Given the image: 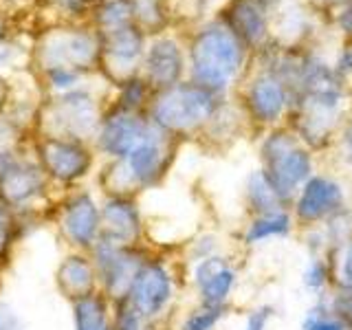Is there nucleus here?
<instances>
[{
	"instance_id": "obj_8",
	"label": "nucleus",
	"mask_w": 352,
	"mask_h": 330,
	"mask_svg": "<svg viewBox=\"0 0 352 330\" xmlns=\"http://www.w3.org/2000/svg\"><path fill=\"white\" fill-rule=\"evenodd\" d=\"M152 247H124L110 240H99L91 251L95 273L102 291L110 302L117 304L126 300L137 271L150 256Z\"/></svg>"
},
{
	"instance_id": "obj_17",
	"label": "nucleus",
	"mask_w": 352,
	"mask_h": 330,
	"mask_svg": "<svg viewBox=\"0 0 352 330\" xmlns=\"http://www.w3.org/2000/svg\"><path fill=\"white\" fill-rule=\"evenodd\" d=\"M289 104L286 84L275 75H262L249 86L247 106L251 117L260 124H275Z\"/></svg>"
},
{
	"instance_id": "obj_12",
	"label": "nucleus",
	"mask_w": 352,
	"mask_h": 330,
	"mask_svg": "<svg viewBox=\"0 0 352 330\" xmlns=\"http://www.w3.org/2000/svg\"><path fill=\"white\" fill-rule=\"evenodd\" d=\"M240 280V271L234 258L216 253L212 258L190 264V284L196 302L209 306H231V297Z\"/></svg>"
},
{
	"instance_id": "obj_42",
	"label": "nucleus",
	"mask_w": 352,
	"mask_h": 330,
	"mask_svg": "<svg viewBox=\"0 0 352 330\" xmlns=\"http://www.w3.org/2000/svg\"><path fill=\"white\" fill-rule=\"evenodd\" d=\"M73 3H97V0H73Z\"/></svg>"
},
{
	"instance_id": "obj_37",
	"label": "nucleus",
	"mask_w": 352,
	"mask_h": 330,
	"mask_svg": "<svg viewBox=\"0 0 352 330\" xmlns=\"http://www.w3.org/2000/svg\"><path fill=\"white\" fill-rule=\"evenodd\" d=\"M339 22H341V29H344L348 36H352V3L344 11H341Z\"/></svg>"
},
{
	"instance_id": "obj_5",
	"label": "nucleus",
	"mask_w": 352,
	"mask_h": 330,
	"mask_svg": "<svg viewBox=\"0 0 352 330\" xmlns=\"http://www.w3.org/2000/svg\"><path fill=\"white\" fill-rule=\"evenodd\" d=\"M218 115V93L198 84H176L154 99L150 121L168 135H190Z\"/></svg>"
},
{
	"instance_id": "obj_16",
	"label": "nucleus",
	"mask_w": 352,
	"mask_h": 330,
	"mask_svg": "<svg viewBox=\"0 0 352 330\" xmlns=\"http://www.w3.org/2000/svg\"><path fill=\"white\" fill-rule=\"evenodd\" d=\"M42 60L49 69L77 71L95 60V42L84 33H58L44 44Z\"/></svg>"
},
{
	"instance_id": "obj_32",
	"label": "nucleus",
	"mask_w": 352,
	"mask_h": 330,
	"mask_svg": "<svg viewBox=\"0 0 352 330\" xmlns=\"http://www.w3.org/2000/svg\"><path fill=\"white\" fill-rule=\"evenodd\" d=\"M130 18V5L126 0H115V3H110L104 14H102V25L113 31V29H119V27H126V22Z\"/></svg>"
},
{
	"instance_id": "obj_27",
	"label": "nucleus",
	"mask_w": 352,
	"mask_h": 330,
	"mask_svg": "<svg viewBox=\"0 0 352 330\" xmlns=\"http://www.w3.org/2000/svg\"><path fill=\"white\" fill-rule=\"evenodd\" d=\"M302 330H350L341 319L330 311L322 297L308 308L302 319Z\"/></svg>"
},
{
	"instance_id": "obj_36",
	"label": "nucleus",
	"mask_w": 352,
	"mask_h": 330,
	"mask_svg": "<svg viewBox=\"0 0 352 330\" xmlns=\"http://www.w3.org/2000/svg\"><path fill=\"white\" fill-rule=\"evenodd\" d=\"M16 139H18L16 126L7 119H0V154L16 152Z\"/></svg>"
},
{
	"instance_id": "obj_20",
	"label": "nucleus",
	"mask_w": 352,
	"mask_h": 330,
	"mask_svg": "<svg viewBox=\"0 0 352 330\" xmlns=\"http://www.w3.org/2000/svg\"><path fill=\"white\" fill-rule=\"evenodd\" d=\"M148 80L157 88H172L183 73V58L172 40H159L148 53Z\"/></svg>"
},
{
	"instance_id": "obj_21",
	"label": "nucleus",
	"mask_w": 352,
	"mask_h": 330,
	"mask_svg": "<svg viewBox=\"0 0 352 330\" xmlns=\"http://www.w3.org/2000/svg\"><path fill=\"white\" fill-rule=\"evenodd\" d=\"M229 25L236 38L256 44L267 33V5L264 0H234L229 7Z\"/></svg>"
},
{
	"instance_id": "obj_14",
	"label": "nucleus",
	"mask_w": 352,
	"mask_h": 330,
	"mask_svg": "<svg viewBox=\"0 0 352 330\" xmlns=\"http://www.w3.org/2000/svg\"><path fill=\"white\" fill-rule=\"evenodd\" d=\"M152 121L148 117L139 115V110L117 108L106 119H102L97 130V150L108 157L110 161L124 159L135 150L139 143L148 137L152 130Z\"/></svg>"
},
{
	"instance_id": "obj_3",
	"label": "nucleus",
	"mask_w": 352,
	"mask_h": 330,
	"mask_svg": "<svg viewBox=\"0 0 352 330\" xmlns=\"http://www.w3.org/2000/svg\"><path fill=\"white\" fill-rule=\"evenodd\" d=\"M181 289V273L168 253L152 249L146 262L137 271L126 302L150 324L170 326L176 297Z\"/></svg>"
},
{
	"instance_id": "obj_13",
	"label": "nucleus",
	"mask_w": 352,
	"mask_h": 330,
	"mask_svg": "<svg viewBox=\"0 0 352 330\" xmlns=\"http://www.w3.org/2000/svg\"><path fill=\"white\" fill-rule=\"evenodd\" d=\"M102 238L124 247H146L148 227L139 198L104 196L102 201Z\"/></svg>"
},
{
	"instance_id": "obj_18",
	"label": "nucleus",
	"mask_w": 352,
	"mask_h": 330,
	"mask_svg": "<svg viewBox=\"0 0 352 330\" xmlns=\"http://www.w3.org/2000/svg\"><path fill=\"white\" fill-rule=\"evenodd\" d=\"M297 231L291 209H280L273 214L251 216L247 227L242 229V245L247 249L267 245L271 240H284Z\"/></svg>"
},
{
	"instance_id": "obj_26",
	"label": "nucleus",
	"mask_w": 352,
	"mask_h": 330,
	"mask_svg": "<svg viewBox=\"0 0 352 330\" xmlns=\"http://www.w3.org/2000/svg\"><path fill=\"white\" fill-rule=\"evenodd\" d=\"M231 306H209L196 302L179 317L174 330H216L225 322Z\"/></svg>"
},
{
	"instance_id": "obj_25",
	"label": "nucleus",
	"mask_w": 352,
	"mask_h": 330,
	"mask_svg": "<svg viewBox=\"0 0 352 330\" xmlns=\"http://www.w3.org/2000/svg\"><path fill=\"white\" fill-rule=\"evenodd\" d=\"M25 225L22 220L11 212L7 205L0 203V269L7 271L14 262L16 247L25 238Z\"/></svg>"
},
{
	"instance_id": "obj_4",
	"label": "nucleus",
	"mask_w": 352,
	"mask_h": 330,
	"mask_svg": "<svg viewBox=\"0 0 352 330\" xmlns=\"http://www.w3.org/2000/svg\"><path fill=\"white\" fill-rule=\"evenodd\" d=\"M262 172L273 190L291 207L302 185L315 174V161L311 148L291 130H273L260 148Z\"/></svg>"
},
{
	"instance_id": "obj_28",
	"label": "nucleus",
	"mask_w": 352,
	"mask_h": 330,
	"mask_svg": "<svg viewBox=\"0 0 352 330\" xmlns=\"http://www.w3.org/2000/svg\"><path fill=\"white\" fill-rule=\"evenodd\" d=\"M170 326H157L146 322L126 300L113 304V330H168Z\"/></svg>"
},
{
	"instance_id": "obj_41",
	"label": "nucleus",
	"mask_w": 352,
	"mask_h": 330,
	"mask_svg": "<svg viewBox=\"0 0 352 330\" xmlns=\"http://www.w3.org/2000/svg\"><path fill=\"white\" fill-rule=\"evenodd\" d=\"M3 275H5V271L0 269V291H3Z\"/></svg>"
},
{
	"instance_id": "obj_10",
	"label": "nucleus",
	"mask_w": 352,
	"mask_h": 330,
	"mask_svg": "<svg viewBox=\"0 0 352 330\" xmlns=\"http://www.w3.org/2000/svg\"><path fill=\"white\" fill-rule=\"evenodd\" d=\"M99 124H102V115L93 95L77 88L60 93L44 113V135L49 137L86 143L91 137H97Z\"/></svg>"
},
{
	"instance_id": "obj_38",
	"label": "nucleus",
	"mask_w": 352,
	"mask_h": 330,
	"mask_svg": "<svg viewBox=\"0 0 352 330\" xmlns=\"http://www.w3.org/2000/svg\"><path fill=\"white\" fill-rule=\"evenodd\" d=\"M344 159L352 165V124L346 128V132H344Z\"/></svg>"
},
{
	"instance_id": "obj_31",
	"label": "nucleus",
	"mask_w": 352,
	"mask_h": 330,
	"mask_svg": "<svg viewBox=\"0 0 352 330\" xmlns=\"http://www.w3.org/2000/svg\"><path fill=\"white\" fill-rule=\"evenodd\" d=\"M335 284L352 293V238L335 256Z\"/></svg>"
},
{
	"instance_id": "obj_35",
	"label": "nucleus",
	"mask_w": 352,
	"mask_h": 330,
	"mask_svg": "<svg viewBox=\"0 0 352 330\" xmlns=\"http://www.w3.org/2000/svg\"><path fill=\"white\" fill-rule=\"evenodd\" d=\"M135 9L139 18L146 22V25H157V22L163 20V14H161V7H159V0H137L135 3Z\"/></svg>"
},
{
	"instance_id": "obj_24",
	"label": "nucleus",
	"mask_w": 352,
	"mask_h": 330,
	"mask_svg": "<svg viewBox=\"0 0 352 330\" xmlns=\"http://www.w3.org/2000/svg\"><path fill=\"white\" fill-rule=\"evenodd\" d=\"M302 284L306 291L324 297L335 286V256H308L302 271Z\"/></svg>"
},
{
	"instance_id": "obj_7",
	"label": "nucleus",
	"mask_w": 352,
	"mask_h": 330,
	"mask_svg": "<svg viewBox=\"0 0 352 330\" xmlns=\"http://www.w3.org/2000/svg\"><path fill=\"white\" fill-rule=\"evenodd\" d=\"M242 62V49L234 31L209 27L192 47V71L198 86L220 93L234 80Z\"/></svg>"
},
{
	"instance_id": "obj_23",
	"label": "nucleus",
	"mask_w": 352,
	"mask_h": 330,
	"mask_svg": "<svg viewBox=\"0 0 352 330\" xmlns=\"http://www.w3.org/2000/svg\"><path fill=\"white\" fill-rule=\"evenodd\" d=\"M245 207H247L249 218L262 216V214H273V212H280V209H291L280 198V194L273 190V185L269 183V179L264 176L262 170H253L247 176Z\"/></svg>"
},
{
	"instance_id": "obj_15",
	"label": "nucleus",
	"mask_w": 352,
	"mask_h": 330,
	"mask_svg": "<svg viewBox=\"0 0 352 330\" xmlns=\"http://www.w3.org/2000/svg\"><path fill=\"white\" fill-rule=\"evenodd\" d=\"M53 284L58 295L69 304L99 293V280L91 253L66 251V256L53 271Z\"/></svg>"
},
{
	"instance_id": "obj_19",
	"label": "nucleus",
	"mask_w": 352,
	"mask_h": 330,
	"mask_svg": "<svg viewBox=\"0 0 352 330\" xmlns=\"http://www.w3.org/2000/svg\"><path fill=\"white\" fill-rule=\"evenodd\" d=\"M141 55V36L132 27H119L110 31V40L106 47L108 69L117 80H126L132 73Z\"/></svg>"
},
{
	"instance_id": "obj_11",
	"label": "nucleus",
	"mask_w": 352,
	"mask_h": 330,
	"mask_svg": "<svg viewBox=\"0 0 352 330\" xmlns=\"http://www.w3.org/2000/svg\"><path fill=\"white\" fill-rule=\"evenodd\" d=\"M36 159L42 165L51 185H62L69 187V190L88 179L95 165L93 152L88 150L84 141L49 135H42V139L38 141Z\"/></svg>"
},
{
	"instance_id": "obj_6",
	"label": "nucleus",
	"mask_w": 352,
	"mask_h": 330,
	"mask_svg": "<svg viewBox=\"0 0 352 330\" xmlns=\"http://www.w3.org/2000/svg\"><path fill=\"white\" fill-rule=\"evenodd\" d=\"M49 220L69 251L91 253L102 240V203L84 187H73L55 198Z\"/></svg>"
},
{
	"instance_id": "obj_39",
	"label": "nucleus",
	"mask_w": 352,
	"mask_h": 330,
	"mask_svg": "<svg viewBox=\"0 0 352 330\" xmlns=\"http://www.w3.org/2000/svg\"><path fill=\"white\" fill-rule=\"evenodd\" d=\"M339 66H341V71H352V53L350 51L344 55V58H341Z\"/></svg>"
},
{
	"instance_id": "obj_30",
	"label": "nucleus",
	"mask_w": 352,
	"mask_h": 330,
	"mask_svg": "<svg viewBox=\"0 0 352 330\" xmlns=\"http://www.w3.org/2000/svg\"><path fill=\"white\" fill-rule=\"evenodd\" d=\"M322 300L326 302V306L333 311L341 322H344L350 330H352V293L341 289V286H333Z\"/></svg>"
},
{
	"instance_id": "obj_9",
	"label": "nucleus",
	"mask_w": 352,
	"mask_h": 330,
	"mask_svg": "<svg viewBox=\"0 0 352 330\" xmlns=\"http://www.w3.org/2000/svg\"><path fill=\"white\" fill-rule=\"evenodd\" d=\"M348 209V192L341 181L330 174H313L291 203L295 227L313 229L322 227L330 218Z\"/></svg>"
},
{
	"instance_id": "obj_29",
	"label": "nucleus",
	"mask_w": 352,
	"mask_h": 330,
	"mask_svg": "<svg viewBox=\"0 0 352 330\" xmlns=\"http://www.w3.org/2000/svg\"><path fill=\"white\" fill-rule=\"evenodd\" d=\"M216 253H223V242L212 231H203V234L194 236L185 247V262L194 264L205 258H212Z\"/></svg>"
},
{
	"instance_id": "obj_33",
	"label": "nucleus",
	"mask_w": 352,
	"mask_h": 330,
	"mask_svg": "<svg viewBox=\"0 0 352 330\" xmlns=\"http://www.w3.org/2000/svg\"><path fill=\"white\" fill-rule=\"evenodd\" d=\"M275 317V308L271 304L256 306L245 319V328L242 330H269V324Z\"/></svg>"
},
{
	"instance_id": "obj_2",
	"label": "nucleus",
	"mask_w": 352,
	"mask_h": 330,
	"mask_svg": "<svg viewBox=\"0 0 352 330\" xmlns=\"http://www.w3.org/2000/svg\"><path fill=\"white\" fill-rule=\"evenodd\" d=\"M0 203L22 220L25 231L51 218L55 198H51V181L38 159L18 154V150L0 154Z\"/></svg>"
},
{
	"instance_id": "obj_1",
	"label": "nucleus",
	"mask_w": 352,
	"mask_h": 330,
	"mask_svg": "<svg viewBox=\"0 0 352 330\" xmlns=\"http://www.w3.org/2000/svg\"><path fill=\"white\" fill-rule=\"evenodd\" d=\"M172 163L170 135L152 126L148 137L132 150L128 157L115 159L99 174V187L104 196H130L159 187Z\"/></svg>"
},
{
	"instance_id": "obj_34",
	"label": "nucleus",
	"mask_w": 352,
	"mask_h": 330,
	"mask_svg": "<svg viewBox=\"0 0 352 330\" xmlns=\"http://www.w3.org/2000/svg\"><path fill=\"white\" fill-rule=\"evenodd\" d=\"M0 330H29L18 308L5 300H0Z\"/></svg>"
},
{
	"instance_id": "obj_40",
	"label": "nucleus",
	"mask_w": 352,
	"mask_h": 330,
	"mask_svg": "<svg viewBox=\"0 0 352 330\" xmlns=\"http://www.w3.org/2000/svg\"><path fill=\"white\" fill-rule=\"evenodd\" d=\"M315 3H322V5H330V3H337V0H315Z\"/></svg>"
},
{
	"instance_id": "obj_22",
	"label": "nucleus",
	"mask_w": 352,
	"mask_h": 330,
	"mask_svg": "<svg viewBox=\"0 0 352 330\" xmlns=\"http://www.w3.org/2000/svg\"><path fill=\"white\" fill-rule=\"evenodd\" d=\"M73 330H113V302L99 291L71 304Z\"/></svg>"
}]
</instances>
